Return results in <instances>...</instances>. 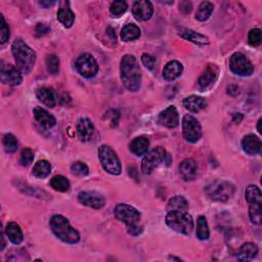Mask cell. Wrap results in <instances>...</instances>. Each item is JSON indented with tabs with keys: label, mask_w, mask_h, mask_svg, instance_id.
Here are the masks:
<instances>
[{
	"label": "cell",
	"mask_w": 262,
	"mask_h": 262,
	"mask_svg": "<svg viewBox=\"0 0 262 262\" xmlns=\"http://www.w3.org/2000/svg\"><path fill=\"white\" fill-rule=\"evenodd\" d=\"M139 36L140 29L134 24H128L121 30V38H122L123 41H132V40L139 38Z\"/></svg>",
	"instance_id": "obj_29"
},
{
	"label": "cell",
	"mask_w": 262,
	"mask_h": 262,
	"mask_svg": "<svg viewBox=\"0 0 262 262\" xmlns=\"http://www.w3.org/2000/svg\"><path fill=\"white\" fill-rule=\"evenodd\" d=\"M153 13L154 6L152 2L147 1V0H140V1H135L133 3L132 14L137 21H148V19L152 18Z\"/></svg>",
	"instance_id": "obj_15"
},
{
	"label": "cell",
	"mask_w": 262,
	"mask_h": 262,
	"mask_svg": "<svg viewBox=\"0 0 262 262\" xmlns=\"http://www.w3.org/2000/svg\"><path fill=\"white\" fill-rule=\"evenodd\" d=\"M39 4L41 5V6H43L44 8H48V7H50V6L55 5V4H56V1H40Z\"/></svg>",
	"instance_id": "obj_48"
},
{
	"label": "cell",
	"mask_w": 262,
	"mask_h": 262,
	"mask_svg": "<svg viewBox=\"0 0 262 262\" xmlns=\"http://www.w3.org/2000/svg\"><path fill=\"white\" fill-rule=\"evenodd\" d=\"M168 211L188 212V202L184 196H175L169 200L167 204V212Z\"/></svg>",
	"instance_id": "obj_28"
},
{
	"label": "cell",
	"mask_w": 262,
	"mask_h": 262,
	"mask_svg": "<svg viewBox=\"0 0 262 262\" xmlns=\"http://www.w3.org/2000/svg\"><path fill=\"white\" fill-rule=\"evenodd\" d=\"M179 7L183 8V9H180V11H183L185 13H190V11H191V4L189 2H187V1L181 2Z\"/></svg>",
	"instance_id": "obj_47"
},
{
	"label": "cell",
	"mask_w": 262,
	"mask_h": 262,
	"mask_svg": "<svg viewBox=\"0 0 262 262\" xmlns=\"http://www.w3.org/2000/svg\"><path fill=\"white\" fill-rule=\"evenodd\" d=\"M184 72V67L177 60H171L167 63L163 70V77L167 81H173Z\"/></svg>",
	"instance_id": "obj_21"
},
{
	"label": "cell",
	"mask_w": 262,
	"mask_h": 262,
	"mask_svg": "<svg viewBox=\"0 0 262 262\" xmlns=\"http://www.w3.org/2000/svg\"><path fill=\"white\" fill-rule=\"evenodd\" d=\"M210 237V231L205 216H199L197 221V238L201 241H206Z\"/></svg>",
	"instance_id": "obj_34"
},
{
	"label": "cell",
	"mask_w": 262,
	"mask_h": 262,
	"mask_svg": "<svg viewBox=\"0 0 262 262\" xmlns=\"http://www.w3.org/2000/svg\"><path fill=\"white\" fill-rule=\"evenodd\" d=\"M127 9V3L123 0H120V1H114L110 7V11L112 13L113 16L115 17H120L121 15H123Z\"/></svg>",
	"instance_id": "obj_40"
},
{
	"label": "cell",
	"mask_w": 262,
	"mask_h": 262,
	"mask_svg": "<svg viewBox=\"0 0 262 262\" xmlns=\"http://www.w3.org/2000/svg\"><path fill=\"white\" fill-rule=\"evenodd\" d=\"M170 260H177V261H181L180 258H176V257H169Z\"/></svg>",
	"instance_id": "obj_51"
},
{
	"label": "cell",
	"mask_w": 262,
	"mask_h": 262,
	"mask_svg": "<svg viewBox=\"0 0 262 262\" xmlns=\"http://www.w3.org/2000/svg\"><path fill=\"white\" fill-rule=\"evenodd\" d=\"M72 173L79 177H84L89 174V168L83 162H75L71 165Z\"/></svg>",
	"instance_id": "obj_39"
},
{
	"label": "cell",
	"mask_w": 262,
	"mask_h": 262,
	"mask_svg": "<svg viewBox=\"0 0 262 262\" xmlns=\"http://www.w3.org/2000/svg\"><path fill=\"white\" fill-rule=\"evenodd\" d=\"M242 147L248 155L255 156L261 152V140L254 134L246 135L242 140Z\"/></svg>",
	"instance_id": "obj_18"
},
{
	"label": "cell",
	"mask_w": 262,
	"mask_h": 262,
	"mask_svg": "<svg viewBox=\"0 0 262 262\" xmlns=\"http://www.w3.org/2000/svg\"><path fill=\"white\" fill-rule=\"evenodd\" d=\"M166 225L177 233L184 235H190L194 230V220L188 212H180V211H168L166 218Z\"/></svg>",
	"instance_id": "obj_5"
},
{
	"label": "cell",
	"mask_w": 262,
	"mask_h": 262,
	"mask_svg": "<svg viewBox=\"0 0 262 262\" xmlns=\"http://www.w3.org/2000/svg\"><path fill=\"white\" fill-rule=\"evenodd\" d=\"M12 52L15 56L18 69L23 74H29L36 63V54L23 40L17 39L12 45Z\"/></svg>",
	"instance_id": "obj_3"
},
{
	"label": "cell",
	"mask_w": 262,
	"mask_h": 262,
	"mask_svg": "<svg viewBox=\"0 0 262 262\" xmlns=\"http://www.w3.org/2000/svg\"><path fill=\"white\" fill-rule=\"evenodd\" d=\"M150 148V140L146 136H139L134 138L129 145L130 152L136 156H143L148 152Z\"/></svg>",
	"instance_id": "obj_24"
},
{
	"label": "cell",
	"mask_w": 262,
	"mask_h": 262,
	"mask_svg": "<svg viewBox=\"0 0 262 262\" xmlns=\"http://www.w3.org/2000/svg\"><path fill=\"white\" fill-rule=\"evenodd\" d=\"M235 187L234 186L227 183V181L215 180L210 183L205 187L206 195L213 201L217 202H225L234 195Z\"/></svg>",
	"instance_id": "obj_7"
},
{
	"label": "cell",
	"mask_w": 262,
	"mask_h": 262,
	"mask_svg": "<svg viewBox=\"0 0 262 262\" xmlns=\"http://www.w3.org/2000/svg\"><path fill=\"white\" fill-rule=\"evenodd\" d=\"M258 254V247L253 243H246L241 247L238 259L240 261H251L253 260Z\"/></svg>",
	"instance_id": "obj_27"
},
{
	"label": "cell",
	"mask_w": 262,
	"mask_h": 262,
	"mask_svg": "<svg viewBox=\"0 0 262 262\" xmlns=\"http://www.w3.org/2000/svg\"><path fill=\"white\" fill-rule=\"evenodd\" d=\"M52 171V165L46 160L38 161L33 167V174L38 178H46Z\"/></svg>",
	"instance_id": "obj_32"
},
{
	"label": "cell",
	"mask_w": 262,
	"mask_h": 262,
	"mask_svg": "<svg viewBox=\"0 0 262 262\" xmlns=\"http://www.w3.org/2000/svg\"><path fill=\"white\" fill-rule=\"evenodd\" d=\"M242 119H243V115H242V114H235L234 115V121L236 123H240L242 121Z\"/></svg>",
	"instance_id": "obj_49"
},
{
	"label": "cell",
	"mask_w": 262,
	"mask_h": 262,
	"mask_svg": "<svg viewBox=\"0 0 262 262\" xmlns=\"http://www.w3.org/2000/svg\"><path fill=\"white\" fill-rule=\"evenodd\" d=\"M218 73H219V70L216 65H212V64L208 65L207 68L204 70L202 75L200 76L198 80L199 88L201 90H203V92L209 89L215 83L216 79L218 77Z\"/></svg>",
	"instance_id": "obj_14"
},
{
	"label": "cell",
	"mask_w": 262,
	"mask_h": 262,
	"mask_svg": "<svg viewBox=\"0 0 262 262\" xmlns=\"http://www.w3.org/2000/svg\"><path fill=\"white\" fill-rule=\"evenodd\" d=\"M5 234L9 241L15 245H19L23 242V231L22 228L17 223H8L5 226Z\"/></svg>",
	"instance_id": "obj_23"
},
{
	"label": "cell",
	"mask_w": 262,
	"mask_h": 262,
	"mask_svg": "<svg viewBox=\"0 0 262 262\" xmlns=\"http://www.w3.org/2000/svg\"><path fill=\"white\" fill-rule=\"evenodd\" d=\"M179 35L181 37H184L185 39L188 40V41L199 44V45H207L209 44V39L201 33L195 32L193 30H188V29H184L181 30Z\"/></svg>",
	"instance_id": "obj_26"
},
{
	"label": "cell",
	"mask_w": 262,
	"mask_h": 262,
	"mask_svg": "<svg viewBox=\"0 0 262 262\" xmlns=\"http://www.w3.org/2000/svg\"><path fill=\"white\" fill-rule=\"evenodd\" d=\"M158 123L167 128H175L179 124V115L175 107L170 106L158 116Z\"/></svg>",
	"instance_id": "obj_16"
},
{
	"label": "cell",
	"mask_w": 262,
	"mask_h": 262,
	"mask_svg": "<svg viewBox=\"0 0 262 262\" xmlns=\"http://www.w3.org/2000/svg\"><path fill=\"white\" fill-rule=\"evenodd\" d=\"M49 30L50 29H49L48 26H46L44 24H38L36 26L35 31H36L37 36H44V35H46L49 32Z\"/></svg>",
	"instance_id": "obj_45"
},
{
	"label": "cell",
	"mask_w": 262,
	"mask_h": 262,
	"mask_svg": "<svg viewBox=\"0 0 262 262\" xmlns=\"http://www.w3.org/2000/svg\"><path fill=\"white\" fill-rule=\"evenodd\" d=\"M50 228L55 236L68 244H76L80 241L78 231L71 226L69 220L63 215H55L50 219Z\"/></svg>",
	"instance_id": "obj_4"
},
{
	"label": "cell",
	"mask_w": 262,
	"mask_h": 262,
	"mask_svg": "<svg viewBox=\"0 0 262 262\" xmlns=\"http://www.w3.org/2000/svg\"><path fill=\"white\" fill-rule=\"evenodd\" d=\"M33 113H34V117H35L37 122L46 129L53 128L56 123V118L52 114H49L45 109H43L41 107L35 108L33 111Z\"/></svg>",
	"instance_id": "obj_19"
},
{
	"label": "cell",
	"mask_w": 262,
	"mask_h": 262,
	"mask_svg": "<svg viewBox=\"0 0 262 262\" xmlns=\"http://www.w3.org/2000/svg\"><path fill=\"white\" fill-rule=\"evenodd\" d=\"M179 173L185 181L194 180L197 175V164L193 159H186L179 165Z\"/></svg>",
	"instance_id": "obj_20"
},
{
	"label": "cell",
	"mask_w": 262,
	"mask_h": 262,
	"mask_svg": "<svg viewBox=\"0 0 262 262\" xmlns=\"http://www.w3.org/2000/svg\"><path fill=\"white\" fill-rule=\"evenodd\" d=\"M77 133H78L79 139L83 143L92 140L94 134V123L87 118L79 119L77 123Z\"/></svg>",
	"instance_id": "obj_17"
},
{
	"label": "cell",
	"mask_w": 262,
	"mask_h": 262,
	"mask_svg": "<svg viewBox=\"0 0 262 262\" xmlns=\"http://www.w3.org/2000/svg\"><path fill=\"white\" fill-rule=\"evenodd\" d=\"M0 19H1V35H0V38H1V44H3L9 39V28L2 15L0 16Z\"/></svg>",
	"instance_id": "obj_43"
},
{
	"label": "cell",
	"mask_w": 262,
	"mask_h": 262,
	"mask_svg": "<svg viewBox=\"0 0 262 262\" xmlns=\"http://www.w3.org/2000/svg\"><path fill=\"white\" fill-rule=\"evenodd\" d=\"M249 216L252 223L260 225L262 223V203L249 204Z\"/></svg>",
	"instance_id": "obj_36"
},
{
	"label": "cell",
	"mask_w": 262,
	"mask_h": 262,
	"mask_svg": "<svg viewBox=\"0 0 262 262\" xmlns=\"http://www.w3.org/2000/svg\"><path fill=\"white\" fill-rule=\"evenodd\" d=\"M76 69L78 73L84 78H93L98 72V65L95 58L90 54H83L76 60Z\"/></svg>",
	"instance_id": "obj_11"
},
{
	"label": "cell",
	"mask_w": 262,
	"mask_h": 262,
	"mask_svg": "<svg viewBox=\"0 0 262 262\" xmlns=\"http://www.w3.org/2000/svg\"><path fill=\"white\" fill-rule=\"evenodd\" d=\"M214 9L213 3L210 1H203L199 5V9L196 14V19L200 22H205L212 15Z\"/></svg>",
	"instance_id": "obj_31"
},
{
	"label": "cell",
	"mask_w": 262,
	"mask_h": 262,
	"mask_svg": "<svg viewBox=\"0 0 262 262\" xmlns=\"http://www.w3.org/2000/svg\"><path fill=\"white\" fill-rule=\"evenodd\" d=\"M230 71L239 76H250L254 72V67L250 60L241 53H236L229 58Z\"/></svg>",
	"instance_id": "obj_9"
},
{
	"label": "cell",
	"mask_w": 262,
	"mask_h": 262,
	"mask_svg": "<svg viewBox=\"0 0 262 262\" xmlns=\"http://www.w3.org/2000/svg\"><path fill=\"white\" fill-rule=\"evenodd\" d=\"M142 63L144 64V66L147 69H149V70H154L155 65H156V60H155V57L152 56L150 55L144 54L142 56Z\"/></svg>",
	"instance_id": "obj_44"
},
{
	"label": "cell",
	"mask_w": 262,
	"mask_h": 262,
	"mask_svg": "<svg viewBox=\"0 0 262 262\" xmlns=\"http://www.w3.org/2000/svg\"><path fill=\"white\" fill-rule=\"evenodd\" d=\"M37 98L44 104L48 108H55L56 100L55 96V93L53 92V89H50L48 87H41L39 88L36 92Z\"/></svg>",
	"instance_id": "obj_25"
},
{
	"label": "cell",
	"mask_w": 262,
	"mask_h": 262,
	"mask_svg": "<svg viewBox=\"0 0 262 262\" xmlns=\"http://www.w3.org/2000/svg\"><path fill=\"white\" fill-rule=\"evenodd\" d=\"M184 106L189 112L193 113H199L200 111H202L206 108L207 102L204 97L197 96V95H189L185 98Z\"/></svg>",
	"instance_id": "obj_22"
},
{
	"label": "cell",
	"mask_w": 262,
	"mask_h": 262,
	"mask_svg": "<svg viewBox=\"0 0 262 262\" xmlns=\"http://www.w3.org/2000/svg\"><path fill=\"white\" fill-rule=\"evenodd\" d=\"M121 81L130 92H137L142 83L139 66L136 58L131 55H125L120 64Z\"/></svg>",
	"instance_id": "obj_1"
},
{
	"label": "cell",
	"mask_w": 262,
	"mask_h": 262,
	"mask_svg": "<svg viewBox=\"0 0 262 262\" xmlns=\"http://www.w3.org/2000/svg\"><path fill=\"white\" fill-rule=\"evenodd\" d=\"M239 93H240V89L237 85H230L227 87V94L230 95L235 96V95L239 94Z\"/></svg>",
	"instance_id": "obj_46"
},
{
	"label": "cell",
	"mask_w": 262,
	"mask_h": 262,
	"mask_svg": "<svg viewBox=\"0 0 262 262\" xmlns=\"http://www.w3.org/2000/svg\"><path fill=\"white\" fill-rule=\"evenodd\" d=\"M115 217L126 225L128 234L136 237L143 233V225H140V216L139 211L134 207L128 204H118L114 210Z\"/></svg>",
	"instance_id": "obj_2"
},
{
	"label": "cell",
	"mask_w": 262,
	"mask_h": 262,
	"mask_svg": "<svg viewBox=\"0 0 262 262\" xmlns=\"http://www.w3.org/2000/svg\"><path fill=\"white\" fill-rule=\"evenodd\" d=\"M50 187L57 191L66 193L70 188L69 180L63 175H56L50 180Z\"/></svg>",
	"instance_id": "obj_35"
},
{
	"label": "cell",
	"mask_w": 262,
	"mask_h": 262,
	"mask_svg": "<svg viewBox=\"0 0 262 262\" xmlns=\"http://www.w3.org/2000/svg\"><path fill=\"white\" fill-rule=\"evenodd\" d=\"M0 79H1V81L4 84L17 86L22 83L23 76L19 69L1 62V66H0Z\"/></svg>",
	"instance_id": "obj_12"
},
{
	"label": "cell",
	"mask_w": 262,
	"mask_h": 262,
	"mask_svg": "<svg viewBox=\"0 0 262 262\" xmlns=\"http://www.w3.org/2000/svg\"><path fill=\"white\" fill-rule=\"evenodd\" d=\"M261 123H262V119H259L258 121V125H257V129H258V132L261 133L262 130H261Z\"/></svg>",
	"instance_id": "obj_50"
},
{
	"label": "cell",
	"mask_w": 262,
	"mask_h": 262,
	"mask_svg": "<svg viewBox=\"0 0 262 262\" xmlns=\"http://www.w3.org/2000/svg\"><path fill=\"white\" fill-rule=\"evenodd\" d=\"M3 147L5 152L8 154H13L17 152V150L19 148L17 137L11 133L5 134L3 137Z\"/></svg>",
	"instance_id": "obj_37"
},
{
	"label": "cell",
	"mask_w": 262,
	"mask_h": 262,
	"mask_svg": "<svg viewBox=\"0 0 262 262\" xmlns=\"http://www.w3.org/2000/svg\"><path fill=\"white\" fill-rule=\"evenodd\" d=\"M183 133L187 142L196 144L202 136V128L199 121L191 115H185L183 119Z\"/></svg>",
	"instance_id": "obj_10"
},
{
	"label": "cell",
	"mask_w": 262,
	"mask_h": 262,
	"mask_svg": "<svg viewBox=\"0 0 262 262\" xmlns=\"http://www.w3.org/2000/svg\"><path fill=\"white\" fill-rule=\"evenodd\" d=\"M34 160V154L30 149H24L21 153V159H19V162H21L22 166H29L30 164H32Z\"/></svg>",
	"instance_id": "obj_41"
},
{
	"label": "cell",
	"mask_w": 262,
	"mask_h": 262,
	"mask_svg": "<svg viewBox=\"0 0 262 262\" xmlns=\"http://www.w3.org/2000/svg\"><path fill=\"white\" fill-rule=\"evenodd\" d=\"M57 19L66 28H71L75 21V15L70 8L60 7L57 12Z\"/></svg>",
	"instance_id": "obj_30"
},
{
	"label": "cell",
	"mask_w": 262,
	"mask_h": 262,
	"mask_svg": "<svg viewBox=\"0 0 262 262\" xmlns=\"http://www.w3.org/2000/svg\"><path fill=\"white\" fill-rule=\"evenodd\" d=\"M245 198L249 204L262 203V194L257 186H249L245 191Z\"/></svg>",
	"instance_id": "obj_33"
},
{
	"label": "cell",
	"mask_w": 262,
	"mask_h": 262,
	"mask_svg": "<svg viewBox=\"0 0 262 262\" xmlns=\"http://www.w3.org/2000/svg\"><path fill=\"white\" fill-rule=\"evenodd\" d=\"M46 66L50 74L56 75L59 71V59L55 55H49L46 57Z\"/></svg>",
	"instance_id": "obj_38"
},
{
	"label": "cell",
	"mask_w": 262,
	"mask_h": 262,
	"mask_svg": "<svg viewBox=\"0 0 262 262\" xmlns=\"http://www.w3.org/2000/svg\"><path fill=\"white\" fill-rule=\"evenodd\" d=\"M166 150L162 147H158L150 150L146 155L142 162V172L144 174H150L161 164L165 163Z\"/></svg>",
	"instance_id": "obj_8"
},
{
	"label": "cell",
	"mask_w": 262,
	"mask_h": 262,
	"mask_svg": "<svg viewBox=\"0 0 262 262\" xmlns=\"http://www.w3.org/2000/svg\"><path fill=\"white\" fill-rule=\"evenodd\" d=\"M98 159L104 170L109 174L119 175L122 171L120 159L115 150L110 146L103 145L98 148Z\"/></svg>",
	"instance_id": "obj_6"
},
{
	"label": "cell",
	"mask_w": 262,
	"mask_h": 262,
	"mask_svg": "<svg viewBox=\"0 0 262 262\" xmlns=\"http://www.w3.org/2000/svg\"><path fill=\"white\" fill-rule=\"evenodd\" d=\"M261 30L260 29H252L249 32V43L252 46H258L261 44Z\"/></svg>",
	"instance_id": "obj_42"
},
{
	"label": "cell",
	"mask_w": 262,
	"mask_h": 262,
	"mask_svg": "<svg viewBox=\"0 0 262 262\" xmlns=\"http://www.w3.org/2000/svg\"><path fill=\"white\" fill-rule=\"evenodd\" d=\"M78 201L82 205L94 209H102L106 204L105 197L97 191H81L78 195Z\"/></svg>",
	"instance_id": "obj_13"
}]
</instances>
